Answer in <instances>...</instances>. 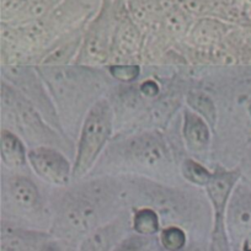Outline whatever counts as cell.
I'll use <instances>...</instances> for the list:
<instances>
[{"label":"cell","instance_id":"obj_1","mask_svg":"<svg viewBox=\"0 0 251 251\" xmlns=\"http://www.w3.org/2000/svg\"><path fill=\"white\" fill-rule=\"evenodd\" d=\"M117 188L107 181H93L71 188L58 201L50 233L67 244L80 243L112 219Z\"/></svg>","mask_w":251,"mask_h":251},{"label":"cell","instance_id":"obj_2","mask_svg":"<svg viewBox=\"0 0 251 251\" xmlns=\"http://www.w3.org/2000/svg\"><path fill=\"white\" fill-rule=\"evenodd\" d=\"M41 73L63 111L68 110V106H71L69 112H73L75 107L79 112L85 110V105L102 89L100 76L89 69L58 66L41 69Z\"/></svg>","mask_w":251,"mask_h":251},{"label":"cell","instance_id":"obj_3","mask_svg":"<svg viewBox=\"0 0 251 251\" xmlns=\"http://www.w3.org/2000/svg\"><path fill=\"white\" fill-rule=\"evenodd\" d=\"M113 113L107 100L96 101L89 110L81 127L73 177H81L91 169L112 132Z\"/></svg>","mask_w":251,"mask_h":251},{"label":"cell","instance_id":"obj_4","mask_svg":"<svg viewBox=\"0 0 251 251\" xmlns=\"http://www.w3.org/2000/svg\"><path fill=\"white\" fill-rule=\"evenodd\" d=\"M1 106L4 117L8 116L9 122L27 141L36 142L41 144V147L54 142L55 133L43 122L30 101L5 84H3L1 88Z\"/></svg>","mask_w":251,"mask_h":251},{"label":"cell","instance_id":"obj_5","mask_svg":"<svg viewBox=\"0 0 251 251\" xmlns=\"http://www.w3.org/2000/svg\"><path fill=\"white\" fill-rule=\"evenodd\" d=\"M239 178V171H223L212 175V178L207 183V192L211 199L216 213L213 234L209 251H231L229 245V236L226 228L224 212L229 199L231 196L234 186Z\"/></svg>","mask_w":251,"mask_h":251},{"label":"cell","instance_id":"obj_6","mask_svg":"<svg viewBox=\"0 0 251 251\" xmlns=\"http://www.w3.org/2000/svg\"><path fill=\"white\" fill-rule=\"evenodd\" d=\"M226 228L234 244L251 245V188L248 186L239 185L229 199Z\"/></svg>","mask_w":251,"mask_h":251},{"label":"cell","instance_id":"obj_7","mask_svg":"<svg viewBox=\"0 0 251 251\" xmlns=\"http://www.w3.org/2000/svg\"><path fill=\"white\" fill-rule=\"evenodd\" d=\"M0 251H62L59 240L50 233L1 224Z\"/></svg>","mask_w":251,"mask_h":251},{"label":"cell","instance_id":"obj_8","mask_svg":"<svg viewBox=\"0 0 251 251\" xmlns=\"http://www.w3.org/2000/svg\"><path fill=\"white\" fill-rule=\"evenodd\" d=\"M3 202L10 204L14 213L21 216H37L43 207L40 190L31 178L23 175L11 176L3 183Z\"/></svg>","mask_w":251,"mask_h":251},{"label":"cell","instance_id":"obj_9","mask_svg":"<svg viewBox=\"0 0 251 251\" xmlns=\"http://www.w3.org/2000/svg\"><path fill=\"white\" fill-rule=\"evenodd\" d=\"M27 159L33 171L46 182L55 186L66 185L73 175L71 164L64 155L50 147H37L28 151Z\"/></svg>","mask_w":251,"mask_h":251},{"label":"cell","instance_id":"obj_10","mask_svg":"<svg viewBox=\"0 0 251 251\" xmlns=\"http://www.w3.org/2000/svg\"><path fill=\"white\" fill-rule=\"evenodd\" d=\"M123 155L133 164L144 168H156L169 160V153L163 139L155 134L137 136L126 142Z\"/></svg>","mask_w":251,"mask_h":251},{"label":"cell","instance_id":"obj_11","mask_svg":"<svg viewBox=\"0 0 251 251\" xmlns=\"http://www.w3.org/2000/svg\"><path fill=\"white\" fill-rule=\"evenodd\" d=\"M128 218L112 219L91 231L79 243L76 251H113V249L128 235Z\"/></svg>","mask_w":251,"mask_h":251},{"label":"cell","instance_id":"obj_12","mask_svg":"<svg viewBox=\"0 0 251 251\" xmlns=\"http://www.w3.org/2000/svg\"><path fill=\"white\" fill-rule=\"evenodd\" d=\"M15 84L23 88L24 93L27 94L28 101L37 103V106L41 107V112L50 120L52 125H55V112L53 111L52 105L48 101V98L45 95L42 89L38 88L41 86L38 84L37 78L35 74L30 71H24V69L19 68L18 72L13 73V76Z\"/></svg>","mask_w":251,"mask_h":251},{"label":"cell","instance_id":"obj_13","mask_svg":"<svg viewBox=\"0 0 251 251\" xmlns=\"http://www.w3.org/2000/svg\"><path fill=\"white\" fill-rule=\"evenodd\" d=\"M209 129L201 116L186 111L183 121V137L187 147L194 151L206 149L209 143Z\"/></svg>","mask_w":251,"mask_h":251},{"label":"cell","instance_id":"obj_14","mask_svg":"<svg viewBox=\"0 0 251 251\" xmlns=\"http://www.w3.org/2000/svg\"><path fill=\"white\" fill-rule=\"evenodd\" d=\"M0 153L1 160L9 168H20L26 164L25 147L16 134L3 129L0 137Z\"/></svg>","mask_w":251,"mask_h":251},{"label":"cell","instance_id":"obj_15","mask_svg":"<svg viewBox=\"0 0 251 251\" xmlns=\"http://www.w3.org/2000/svg\"><path fill=\"white\" fill-rule=\"evenodd\" d=\"M132 228L139 235L154 236L159 233L160 228L158 214L153 209H139L132 219Z\"/></svg>","mask_w":251,"mask_h":251},{"label":"cell","instance_id":"obj_16","mask_svg":"<svg viewBox=\"0 0 251 251\" xmlns=\"http://www.w3.org/2000/svg\"><path fill=\"white\" fill-rule=\"evenodd\" d=\"M158 244L154 236H144L137 233L129 234L113 249V251H155Z\"/></svg>","mask_w":251,"mask_h":251},{"label":"cell","instance_id":"obj_17","mask_svg":"<svg viewBox=\"0 0 251 251\" xmlns=\"http://www.w3.org/2000/svg\"><path fill=\"white\" fill-rule=\"evenodd\" d=\"M187 244L186 233L178 226H168L159 236V245L166 251H183Z\"/></svg>","mask_w":251,"mask_h":251},{"label":"cell","instance_id":"obj_18","mask_svg":"<svg viewBox=\"0 0 251 251\" xmlns=\"http://www.w3.org/2000/svg\"><path fill=\"white\" fill-rule=\"evenodd\" d=\"M182 174L190 182L200 186H207L212 178L209 171L194 160H186L183 163Z\"/></svg>","mask_w":251,"mask_h":251},{"label":"cell","instance_id":"obj_19","mask_svg":"<svg viewBox=\"0 0 251 251\" xmlns=\"http://www.w3.org/2000/svg\"><path fill=\"white\" fill-rule=\"evenodd\" d=\"M188 103H190L195 110H197L200 113H202L211 125H213L214 120H216V108H214L213 102L209 100V98L201 95V94L190 95L188 96Z\"/></svg>","mask_w":251,"mask_h":251},{"label":"cell","instance_id":"obj_20","mask_svg":"<svg viewBox=\"0 0 251 251\" xmlns=\"http://www.w3.org/2000/svg\"><path fill=\"white\" fill-rule=\"evenodd\" d=\"M36 0H1V16L3 20L13 21L21 11Z\"/></svg>","mask_w":251,"mask_h":251},{"label":"cell","instance_id":"obj_21","mask_svg":"<svg viewBox=\"0 0 251 251\" xmlns=\"http://www.w3.org/2000/svg\"><path fill=\"white\" fill-rule=\"evenodd\" d=\"M138 67H113L111 68V73L115 78L120 79L123 81H128L136 78L138 75Z\"/></svg>","mask_w":251,"mask_h":251},{"label":"cell","instance_id":"obj_22","mask_svg":"<svg viewBox=\"0 0 251 251\" xmlns=\"http://www.w3.org/2000/svg\"><path fill=\"white\" fill-rule=\"evenodd\" d=\"M238 1L246 9V10H248V9L251 10V0H238Z\"/></svg>","mask_w":251,"mask_h":251},{"label":"cell","instance_id":"obj_23","mask_svg":"<svg viewBox=\"0 0 251 251\" xmlns=\"http://www.w3.org/2000/svg\"><path fill=\"white\" fill-rule=\"evenodd\" d=\"M249 168L251 169V155H250V160H249Z\"/></svg>","mask_w":251,"mask_h":251}]
</instances>
